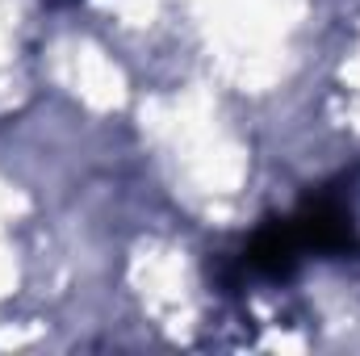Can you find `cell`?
I'll use <instances>...</instances> for the list:
<instances>
[{"mask_svg": "<svg viewBox=\"0 0 360 356\" xmlns=\"http://www.w3.org/2000/svg\"><path fill=\"white\" fill-rule=\"evenodd\" d=\"M306 256L310 252H352L356 248V227H352V214L348 205L340 201V193L323 189V193H310L293 214H289Z\"/></svg>", "mask_w": 360, "mask_h": 356, "instance_id": "1", "label": "cell"}]
</instances>
